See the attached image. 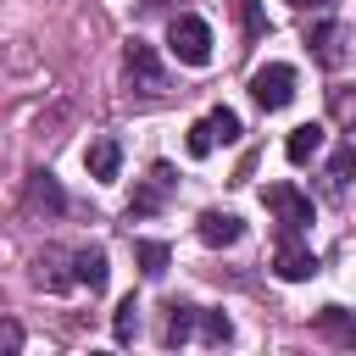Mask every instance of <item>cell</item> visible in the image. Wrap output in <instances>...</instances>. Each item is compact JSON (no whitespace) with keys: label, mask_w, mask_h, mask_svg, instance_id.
Returning <instances> with one entry per match:
<instances>
[{"label":"cell","mask_w":356,"mask_h":356,"mask_svg":"<svg viewBox=\"0 0 356 356\" xmlns=\"http://www.w3.org/2000/svg\"><path fill=\"white\" fill-rule=\"evenodd\" d=\"M289 6H295V11H328L334 0H289Z\"/></svg>","instance_id":"obj_22"},{"label":"cell","mask_w":356,"mask_h":356,"mask_svg":"<svg viewBox=\"0 0 356 356\" xmlns=\"http://www.w3.org/2000/svg\"><path fill=\"white\" fill-rule=\"evenodd\" d=\"M122 78H128L134 95H161V89H167V72H161V61H156V50H150L145 39H128V50H122Z\"/></svg>","instance_id":"obj_3"},{"label":"cell","mask_w":356,"mask_h":356,"mask_svg":"<svg viewBox=\"0 0 356 356\" xmlns=\"http://www.w3.org/2000/svg\"><path fill=\"white\" fill-rule=\"evenodd\" d=\"M328 184H334V189H345V184H350V145H339V150H334V167H328Z\"/></svg>","instance_id":"obj_20"},{"label":"cell","mask_w":356,"mask_h":356,"mask_svg":"<svg viewBox=\"0 0 356 356\" xmlns=\"http://www.w3.org/2000/svg\"><path fill=\"white\" fill-rule=\"evenodd\" d=\"M195 234H200V245H234L239 234H245V222L234 217V211H200V222H195Z\"/></svg>","instance_id":"obj_12"},{"label":"cell","mask_w":356,"mask_h":356,"mask_svg":"<svg viewBox=\"0 0 356 356\" xmlns=\"http://www.w3.org/2000/svg\"><path fill=\"white\" fill-rule=\"evenodd\" d=\"M172 189H178L172 167H167V161H156V167H150V178H145V189L128 200V222H134V217H156V211L167 206V195H172Z\"/></svg>","instance_id":"obj_7"},{"label":"cell","mask_w":356,"mask_h":356,"mask_svg":"<svg viewBox=\"0 0 356 356\" xmlns=\"http://www.w3.org/2000/svg\"><path fill=\"white\" fill-rule=\"evenodd\" d=\"M273 273H278L284 284H300V278H312V273H317V256L300 245V234H295V228H284V234H278V250H273Z\"/></svg>","instance_id":"obj_6"},{"label":"cell","mask_w":356,"mask_h":356,"mask_svg":"<svg viewBox=\"0 0 356 356\" xmlns=\"http://www.w3.org/2000/svg\"><path fill=\"white\" fill-rule=\"evenodd\" d=\"M323 139H328V128H323V122H300V128H289V139H284V156L300 167V161H312V156L323 150Z\"/></svg>","instance_id":"obj_13"},{"label":"cell","mask_w":356,"mask_h":356,"mask_svg":"<svg viewBox=\"0 0 356 356\" xmlns=\"http://www.w3.org/2000/svg\"><path fill=\"white\" fill-rule=\"evenodd\" d=\"M83 167H89V178L111 184V178H117V167H122V145H117V139H95V145L83 150Z\"/></svg>","instance_id":"obj_14"},{"label":"cell","mask_w":356,"mask_h":356,"mask_svg":"<svg viewBox=\"0 0 356 356\" xmlns=\"http://www.w3.org/2000/svg\"><path fill=\"white\" fill-rule=\"evenodd\" d=\"M22 206H28L33 217H61V211H67V195H61V184H56L50 172H28Z\"/></svg>","instance_id":"obj_9"},{"label":"cell","mask_w":356,"mask_h":356,"mask_svg":"<svg viewBox=\"0 0 356 356\" xmlns=\"http://www.w3.org/2000/svg\"><path fill=\"white\" fill-rule=\"evenodd\" d=\"M111 334H117L122 345H128V339L139 334V300H134V295H128V300L117 306V317H111Z\"/></svg>","instance_id":"obj_19"},{"label":"cell","mask_w":356,"mask_h":356,"mask_svg":"<svg viewBox=\"0 0 356 356\" xmlns=\"http://www.w3.org/2000/svg\"><path fill=\"white\" fill-rule=\"evenodd\" d=\"M167 50H172L184 67H206V61H211V28L184 11V17H172V28H167Z\"/></svg>","instance_id":"obj_1"},{"label":"cell","mask_w":356,"mask_h":356,"mask_svg":"<svg viewBox=\"0 0 356 356\" xmlns=\"http://www.w3.org/2000/svg\"><path fill=\"white\" fill-rule=\"evenodd\" d=\"M106 278H111V261H106V250H100V245L72 250V284H83L89 295H100V289H106Z\"/></svg>","instance_id":"obj_11"},{"label":"cell","mask_w":356,"mask_h":356,"mask_svg":"<svg viewBox=\"0 0 356 356\" xmlns=\"http://www.w3.org/2000/svg\"><path fill=\"white\" fill-rule=\"evenodd\" d=\"M306 44H312V56L323 61V67H345V44H350V28L345 22H317L312 33H306Z\"/></svg>","instance_id":"obj_8"},{"label":"cell","mask_w":356,"mask_h":356,"mask_svg":"<svg viewBox=\"0 0 356 356\" xmlns=\"http://www.w3.org/2000/svg\"><path fill=\"white\" fill-rule=\"evenodd\" d=\"M317 328L334 339V345H350L356 339V328H350V317H345V306H323L317 312Z\"/></svg>","instance_id":"obj_17"},{"label":"cell","mask_w":356,"mask_h":356,"mask_svg":"<svg viewBox=\"0 0 356 356\" xmlns=\"http://www.w3.org/2000/svg\"><path fill=\"white\" fill-rule=\"evenodd\" d=\"M239 139V117L228 106H211L195 128H189V156H211L217 145H234Z\"/></svg>","instance_id":"obj_4"},{"label":"cell","mask_w":356,"mask_h":356,"mask_svg":"<svg viewBox=\"0 0 356 356\" xmlns=\"http://www.w3.org/2000/svg\"><path fill=\"white\" fill-rule=\"evenodd\" d=\"M17 350H22V323L0 317V356H17Z\"/></svg>","instance_id":"obj_21"},{"label":"cell","mask_w":356,"mask_h":356,"mask_svg":"<svg viewBox=\"0 0 356 356\" xmlns=\"http://www.w3.org/2000/svg\"><path fill=\"white\" fill-rule=\"evenodd\" d=\"M250 100H256L261 111H284V106L295 100V67H289V61L256 67V72H250Z\"/></svg>","instance_id":"obj_2"},{"label":"cell","mask_w":356,"mask_h":356,"mask_svg":"<svg viewBox=\"0 0 356 356\" xmlns=\"http://www.w3.org/2000/svg\"><path fill=\"white\" fill-rule=\"evenodd\" d=\"M195 334V306L189 300H167L161 306V345H184Z\"/></svg>","instance_id":"obj_15"},{"label":"cell","mask_w":356,"mask_h":356,"mask_svg":"<svg viewBox=\"0 0 356 356\" xmlns=\"http://www.w3.org/2000/svg\"><path fill=\"white\" fill-rule=\"evenodd\" d=\"M195 323H200V339H206V345H228V339H234V323H228L222 312H200V306H195Z\"/></svg>","instance_id":"obj_18"},{"label":"cell","mask_w":356,"mask_h":356,"mask_svg":"<svg viewBox=\"0 0 356 356\" xmlns=\"http://www.w3.org/2000/svg\"><path fill=\"white\" fill-rule=\"evenodd\" d=\"M134 256H139V273H145V278H161V273H167V261H172V250H167L161 239H139V245H134Z\"/></svg>","instance_id":"obj_16"},{"label":"cell","mask_w":356,"mask_h":356,"mask_svg":"<svg viewBox=\"0 0 356 356\" xmlns=\"http://www.w3.org/2000/svg\"><path fill=\"white\" fill-rule=\"evenodd\" d=\"M261 200H267V211H273V217H278L284 228H295V234H300V228H306V222L317 217L312 195H300L295 184H267V189H261Z\"/></svg>","instance_id":"obj_5"},{"label":"cell","mask_w":356,"mask_h":356,"mask_svg":"<svg viewBox=\"0 0 356 356\" xmlns=\"http://www.w3.org/2000/svg\"><path fill=\"white\" fill-rule=\"evenodd\" d=\"M33 284H39V289H72V250L44 245V250L33 256Z\"/></svg>","instance_id":"obj_10"}]
</instances>
